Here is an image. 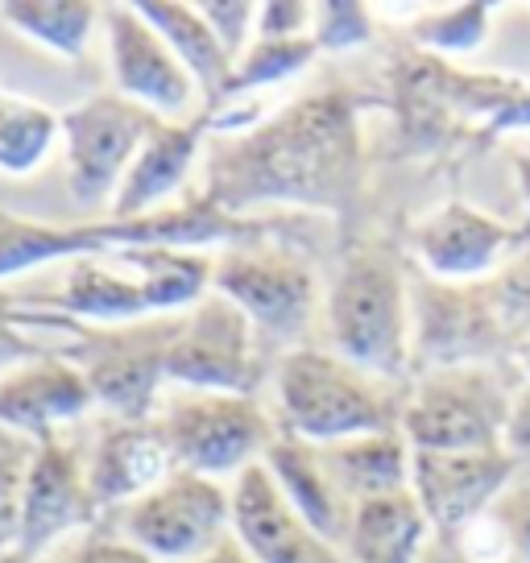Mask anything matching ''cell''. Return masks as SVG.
<instances>
[{
    "label": "cell",
    "instance_id": "obj_1",
    "mask_svg": "<svg viewBox=\"0 0 530 563\" xmlns=\"http://www.w3.org/2000/svg\"><path fill=\"white\" fill-rule=\"evenodd\" d=\"M365 150L356 104L344 88L302 96L249 133H232L208 154L203 199L229 216L262 203L349 211L361 195Z\"/></svg>",
    "mask_w": 530,
    "mask_h": 563
},
{
    "label": "cell",
    "instance_id": "obj_2",
    "mask_svg": "<svg viewBox=\"0 0 530 563\" xmlns=\"http://www.w3.org/2000/svg\"><path fill=\"white\" fill-rule=\"evenodd\" d=\"M274 220L229 216L212 199L191 195L183 203L137 216V220H96V224H34L0 216V278H18L30 269L79 257H117L124 249H195L203 245H253L274 236Z\"/></svg>",
    "mask_w": 530,
    "mask_h": 563
},
{
    "label": "cell",
    "instance_id": "obj_3",
    "mask_svg": "<svg viewBox=\"0 0 530 563\" xmlns=\"http://www.w3.org/2000/svg\"><path fill=\"white\" fill-rule=\"evenodd\" d=\"M269 382L278 398L283 435L302 443L328 448L356 435L398 431L402 402L382 394L377 377L349 365L336 352L299 344L269 361Z\"/></svg>",
    "mask_w": 530,
    "mask_h": 563
},
{
    "label": "cell",
    "instance_id": "obj_4",
    "mask_svg": "<svg viewBox=\"0 0 530 563\" xmlns=\"http://www.w3.org/2000/svg\"><path fill=\"white\" fill-rule=\"evenodd\" d=\"M328 340L349 365L377 382L410 373V290L407 269L382 249H353L336 265L328 290Z\"/></svg>",
    "mask_w": 530,
    "mask_h": 563
},
{
    "label": "cell",
    "instance_id": "obj_5",
    "mask_svg": "<svg viewBox=\"0 0 530 563\" xmlns=\"http://www.w3.org/2000/svg\"><path fill=\"white\" fill-rule=\"evenodd\" d=\"M410 290V369L506 365L518 335L501 316L494 278L443 282L431 274L407 278Z\"/></svg>",
    "mask_w": 530,
    "mask_h": 563
},
{
    "label": "cell",
    "instance_id": "obj_6",
    "mask_svg": "<svg viewBox=\"0 0 530 563\" xmlns=\"http://www.w3.org/2000/svg\"><path fill=\"white\" fill-rule=\"evenodd\" d=\"M514 394L518 386H510L497 365L427 369L402 398L398 431L410 443V452L501 448Z\"/></svg>",
    "mask_w": 530,
    "mask_h": 563
},
{
    "label": "cell",
    "instance_id": "obj_7",
    "mask_svg": "<svg viewBox=\"0 0 530 563\" xmlns=\"http://www.w3.org/2000/svg\"><path fill=\"white\" fill-rule=\"evenodd\" d=\"M166 452L175 468L199 476H236L249 464H262L265 448L274 443V419L265 415L253 398L241 394H203V389H183L166 398L154 415Z\"/></svg>",
    "mask_w": 530,
    "mask_h": 563
},
{
    "label": "cell",
    "instance_id": "obj_8",
    "mask_svg": "<svg viewBox=\"0 0 530 563\" xmlns=\"http://www.w3.org/2000/svg\"><path fill=\"white\" fill-rule=\"evenodd\" d=\"M212 290L241 307L257 340L274 344L278 356L299 349L319 307L316 269L283 245H232L212 265Z\"/></svg>",
    "mask_w": 530,
    "mask_h": 563
},
{
    "label": "cell",
    "instance_id": "obj_9",
    "mask_svg": "<svg viewBox=\"0 0 530 563\" xmlns=\"http://www.w3.org/2000/svg\"><path fill=\"white\" fill-rule=\"evenodd\" d=\"M232 534V493L212 476L175 468L121 510V543L150 563H191Z\"/></svg>",
    "mask_w": 530,
    "mask_h": 563
},
{
    "label": "cell",
    "instance_id": "obj_10",
    "mask_svg": "<svg viewBox=\"0 0 530 563\" xmlns=\"http://www.w3.org/2000/svg\"><path fill=\"white\" fill-rule=\"evenodd\" d=\"M265 373H269L265 349L241 307L208 290L191 311H183V323L166 352V382L203 394L253 398Z\"/></svg>",
    "mask_w": 530,
    "mask_h": 563
},
{
    "label": "cell",
    "instance_id": "obj_11",
    "mask_svg": "<svg viewBox=\"0 0 530 563\" xmlns=\"http://www.w3.org/2000/svg\"><path fill=\"white\" fill-rule=\"evenodd\" d=\"M183 316H158L124 328L84 332V344L67 356L88 377L96 406L117 415V422H150L158 415V394L166 382V352Z\"/></svg>",
    "mask_w": 530,
    "mask_h": 563
},
{
    "label": "cell",
    "instance_id": "obj_12",
    "mask_svg": "<svg viewBox=\"0 0 530 563\" xmlns=\"http://www.w3.org/2000/svg\"><path fill=\"white\" fill-rule=\"evenodd\" d=\"M158 124L154 112L129 104L117 91L91 96L71 112H63V162H67V191L84 208L112 203L129 162L137 158L142 141Z\"/></svg>",
    "mask_w": 530,
    "mask_h": 563
},
{
    "label": "cell",
    "instance_id": "obj_13",
    "mask_svg": "<svg viewBox=\"0 0 530 563\" xmlns=\"http://www.w3.org/2000/svg\"><path fill=\"white\" fill-rule=\"evenodd\" d=\"M514 464L506 448L481 452H410V493L423 510L431 534L456 539L477 518L494 510V501L510 489Z\"/></svg>",
    "mask_w": 530,
    "mask_h": 563
},
{
    "label": "cell",
    "instance_id": "obj_14",
    "mask_svg": "<svg viewBox=\"0 0 530 563\" xmlns=\"http://www.w3.org/2000/svg\"><path fill=\"white\" fill-rule=\"evenodd\" d=\"M100 25H104L117 96L154 112L158 121H183L199 88L175 58V51L162 42L158 30L137 13V4H108L100 13Z\"/></svg>",
    "mask_w": 530,
    "mask_h": 563
},
{
    "label": "cell",
    "instance_id": "obj_15",
    "mask_svg": "<svg viewBox=\"0 0 530 563\" xmlns=\"http://www.w3.org/2000/svg\"><path fill=\"white\" fill-rule=\"evenodd\" d=\"M96 514L100 510L88 493V476H84L71 448L54 435L37 440L25 485H21L18 551L37 560L54 543L96 527Z\"/></svg>",
    "mask_w": 530,
    "mask_h": 563
},
{
    "label": "cell",
    "instance_id": "obj_16",
    "mask_svg": "<svg viewBox=\"0 0 530 563\" xmlns=\"http://www.w3.org/2000/svg\"><path fill=\"white\" fill-rule=\"evenodd\" d=\"M232 539L253 563H349L344 551L323 543L299 514L286 506L265 464H249L232 481Z\"/></svg>",
    "mask_w": 530,
    "mask_h": 563
},
{
    "label": "cell",
    "instance_id": "obj_17",
    "mask_svg": "<svg viewBox=\"0 0 530 563\" xmlns=\"http://www.w3.org/2000/svg\"><path fill=\"white\" fill-rule=\"evenodd\" d=\"M522 245H530V224L510 229L464 199L443 203L435 216H427L423 224L410 232L415 257L423 262L431 278L443 282H481L501 253Z\"/></svg>",
    "mask_w": 530,
    "mask_h": 563
},
{
    "label": "cell",
    "instance_id": "obj_18",
    "mask_svg": "<svg viewBox=\"0 0 530 563\" xmlns=\"http://www.w3.org/2000/svg\"><path fill=\"white\" fill-rule=\"evenodd\" d=\"M91 406L96 398L88 389V377L58 352L0 373V427L34 443L54 435V427L88 415Z\"/></svg>",
    "mask_w": 530,
    "mask_h": 563
},
{
    "label": "cell",
    "instance_id": "obj_19",
    "mask_svg": "<svg viewBox=\"0 0 530 563\" xmlns=\"http://www.w3.org/2000/svg\"><path fill=\"white\" fill-rule=\"evenodd\" d=\"M203 145V124L195 121H158L142 141L137 158L129 162L121 187L108 203L112 220H137L150 211L170 208V199L183 191V183L191 178V166L199 162Z\"/></svg>",
    "mask_w": 530,
    "mask_h": 563
},
{
    "label": "cell",
    "instance_id": "obj_20",
    "mask_svg": "<svg viewBox=\"0 0 530 563\" xmlns=\"http://www.w3.org/2000/svg\"><path fill=\"white\" fill-rule=\"evenodd\" d=\"M170 473H175V460L166 452L154 419L112 422L84 468L96 510H124L154 485H162Z\"/></svg>",
    "mask_w": 530,
    "mask_h": 563
},
{
    "label": "cell",
    "instance_id": "obj_21",
    "mask_svg": "<svg viewBox=\"0 0 530 563\" xmlns=\"http://www.w3.org/2000/svg\"><path fill=\"white\" fill-rule=\"evenodd\" d=\"M262 464L265 473L274 476L286 506L299 514L323 543L344 547V534H349V522H353V501H344V493L332 485L316 443H302L295 435L278 431L274 443L265 448Z\"/></svg>",
    "mask_w": 530,
    "mask_h": 563
},
{
    "label": "cell",
    "instance_id": "obj_22",
    "mask_svg": "<svg viewBox=\"0 0 530 563\" xmlns=\"http://www.w3.org/2000/svg\"><path fill=\"white\" fill-rule=\"evenodd\" d=\"M58 316L91 323V328H124L158 319L145 302L142 282L133 278L117 257H79L67 262V278L54 295Z\"/></svg>",
    "mask_w": 530,
    "mask_h": 563
},
{
    "label": "cell",
    "instance_id": "obj_23",
    "mask_svg": "<svg viewBox=\"0 0 530 563\" xmlns=\"http://www.w3.org/2000/svg\"><path fill=\"white\" fill-rule=\"evenodd\" d=\"M427 539H431V527L415 493L407 489L356 501L340 551L349 563H419Z\"/></svg>",
    "mask_w": 530,
    "mask_h": 563
},
{
    "label": "cell",
    "instance_id": "obj_24",
    "mask_svg": "<svg viewBox=\"0 0 530 563\" xmlns=\"http://www.w3.org/2000/svg\"><path fill=\"white\" fill-rule=\"evenodd\" d=\"M319 460L332 476V485L344 493V501H369L389 493L410 489V443L402 431H382V435H356L319 448Z\"/></svg>",
    "mask_w": 530,
    "mask_h": 563
},
{
    "label": "cell",
    "instance_id": "obj_25",
    "mask_svg": "<svg viewBox=\"0 0 530 563\" xmlns=\"http://www.w3.org/2000/svg\"><path fill=\"white\" fill-rule=\"evenodd\" d=\"M154 30L162 34V42L175 51V58L187 67V75L195 79V88L203 96V104L212 108L229 96L232 84V63L229 51L216 42V34L208 30V21L199 18L195 4H183V0H142L137 4Z\"/></svg>",
    "mask_w": 530,
    "mask_h": 563
},
{
    "label": "cell",
    "instance_id": "obj_26",
    "mask_svg": "<svg viewBox=\"0 0 530 563\" xmlns=\"http://www.w3.org/2000/svg\"><path fill=\"white\" fill-rule=\"evenodd\" d=\"M117 262L142 282L145 302L154 316H175L191 311L195 302L212 290L216 257L195 253V249H124Z\"/></svg>",
    "mask_w": 530,
    "mask_h": 563
},
{
    "label": "cell",
    "instance_id": "obj_27",
    "mask_svg": "<svg viewBox=\"0 0 530 563\" xmlns=\"http://www.w3.org/2000/svg\"><path fill=\"white\" fill-rule=\"evenodd\" d=\"M100 4L91 0H4L0 21L21 37L37 42L58 58H84L91 34L100 25Z\"/></svg>",
    "mask_w": 530,
    "mask_h": 563
},
{
    "label": "cell",
    "instance_id": "obj_28",
    "mask_svg": "<svg viewBox=\"0 0 530 563\" xmlns=\"http://www.w3.org/2000/svg\"><path fill=\"white\" fill-rule=\"evenodd\" d=\"M63 117L18 91H0V175L25 178L42 170L58 145Z\"/></svg>",
    "mask_w": 530,
    "mask_h": 563
},
{
    "label": "cell",
    "instance_id": "obj_29",
    "mask_svg": "<svg viewBox=\"0 0 530 563\" xmlns=\"http://www.w3.org/2000/svg\"><path fill=\"white\" fill-rule=\"evenodd\" d=\"M316 54L319 51L311 37H257V42H249L245 54L232 67L229 96H257L262 88H274V84L311 67Z\"/></svg>",
    "mask_w": 530,
    "mask_h": 563
},
{
    "label": "cell",
    "instance_id": "obj_30",
    "mask_svg": "<svg viewBox=\"0 0 530 563\" xmlns=\"http://www.w3.org/2000/svg\"><path fill=\"white\" fill-rule=\"evenodd\" d=\"M407 37L415 51L435 54L443 63L452 54H473L489 37V4L468 0V4H448L435 13H423L407 25Z\"/></svg>",
    "mask_w": 530,
    "mask_h": 563
},
{
    "label": "cell",
    "instance_id": "obj_31",
    "mask_svg": "<svg viewBox=\"0 0 530 563\" xmlns=\"http://www.w3.org/2000/svg\"><path fill=\"white\" fill-rule=\"evenodd\" d=\"M307 37L316 42V51L323 54H344L365 46L373 37V18L365 4L356 0H323V4H311V30Z\"/></svg>",
    "mask_w": 530,
    "mask_h": 563
},
{
    "label": "cell",
    "instance_id": "obj_32",
    "mask_svg": "<svg viewBox=\"0 0 530 563\" xmlns=\"http://www.w3.org/2000/svg\"><path fill=\"white\" fill-rule=\"evenodd\" d=\"M30 456H34V440L0 427V551L18 547L21 485L30 473Z\"/></svg>",
    "mask_w": 530,
    "mask_h": 563
},
{
    "label": "cell",
    "instance_id": "obj_33",
    "mask_svg": "<svg viewBox=\"0 0 530 563\" xmlns=\"http://www.w3.org/2000/svg\"><path fill=\"white\" fill-rule=\"evenodd\" d=\"M199 9V18L208 21V30L216 34V42L229 51V58L236 63L249 46V30H253V21H257V4H249V0H203V4H195Z\"/></svg>",
    "mask_w": 530,
    "mask_h": 563
},
{
    "label": "cell",
    "instance_id": "obj_34",
    "mask_svg": "<svg viewBox=\"0 0 530 563\" xmlns=\"http://www.w3.org/2000/svg\"><path fill=\"white\" fill-rule=\"evenodd\" d=\"M494 527L501 530V539L510 547L514 563H530V485H510L494 501Z\"/></svg>",
    "mask_w": 530,
    "mask_h": 563
},
{
    "label": "cell",
    "instance_id": "obj_35",
    "mask_svg": "<svg viewBox=\"0 0 530 563\" xmlns=\"http://www.w3.org/2000/svg\"><path fill=\"white\" fill-rule=\"evenodd\" d=\"M494 290L510 332L518 335L522 328H530V249L514 265H506L501 278H494Z\"/></svg>",
    "mask_w": 530,
    "mask_h": 563
},
{
    "label": "cell",
    "instance_id": "obj_36",
    "mask_svg": "<svg viewBox=\"0 0 530 563\" xmlns=\"http://www.w3.org/2000/svg\"><path fill=\"white\" fill-rule=\"evenodd\" d=\"M253 30H257V37H307L311 4H302V0H265V4H257Z\"/></svg>",
    "mask_w": 530,
    "mask_h": 563
},
{
    "label": "cell",
    "instance_id": "obj_37",
    "mask_svg": "<svg viewBox=\"0 0 530 563\" xmlns=\"http://www.w3.org/2000/svg\"><path fill=\"white\" fill-rule=\"evenodd\" d=\"M51 349H42L37 340L18 328V316L13 311H0V373H9L13 365H25L34 356H46Z\"/></svg>",
    "mask_w": 530,
    "mask_h": 563
},
{
    "label": "cell",
    "instance_id": "obj_38",
    "mask_svg": "<svg viewBox=\"0 0 530 563\" xmlns=\"http://www.w3.org/2000/svg\"><path fill=\"white\" fill-rule=\"evenodd\" d=\"M104 547H108V539H100L96 527H91V530L71 534V539H63V543H54L51 551H42L34 563H100L104 560Z\"/></svg>",
    "mask_w": 530,
    "mask_h": 563
},
{
    "label": "cell",
    "instance_id": "obj_39",
    "mask_svg": "<svg viewBox=\"0 0 530 563\" xmlns=\"http://www.w3.org/2000/svg\"><path fill=\"white\" fill-rule=\"evenodd\" d=\"M501 448H506L510 456H530V386H518V394H514Z\"/></svg>",
    "mask_w": 530,
    "mask_h": 563
},
{
    "label": "cell",
    "instance_id": "obj_40",
    "mask_svg": "<svg viewBox=\"0 0 530 563\" xmlns=\"http://www.w3.org/2000/svg\"><path fill=\"white\" fill-rule=\"evenodd\" d=\"M419 563H477V560H468L464 551H460L456 539H443V534H431L423 547V560Z\"/></svg>",
    "mask_w": 530,
    "mask_h": 563
},
{
    "label": "cell",
    "instance_id": "obj_41",
    "mask_svg": "<svg viewBox=\"0 0 530 563\" xmlns=\"http://www.w3.org/2000/svg\"><path fill=\"white\" fill-rule=\"evenodd\" d=\"M191 563H253V555H249L245 547L236 543V539H224V543L216 547V551H208V555H203V560H191Z\"/></svg>",
    "mask_w": 530,
    "mask_h": 563
},
{
    "label": "cell",
    "instance_id": "obj_42",
    "mask_svg": "<svg viewBox=\"0 0 530 563\" xmlns=\"http://www.w3.org/2000/svg\"><path fill=\"white\" fill-rule=\"evenodd\" d=\"M100 563H150V560H145L142 551H133L129 543H108L104 560H100Z\"/></svg>",
    "mask_w": 530,
    "mask_h": 563
},
{
    "label": "cell",
    "instance_id": "obj_43",
    "mask_svg": "<svg viewBox=\"0 0 530 563\" xmlns=\"http://www.w3.org/2000/svg\"><path fill=\"white\" fill-rule=\"evenodd\" d=\"M514 175H518V191H522V203L530 208V154H514Z\"/></svg>",
    "mask_w": 530,
    "mask_h": 563
},
{
    "label": "cell",
    "instance_id": "obj_44",
    "mask_svg": "<svg viewBox=\"0 0 530 563\" xmlns=\"http://www.w3.org/2000/svg\"><path fill=\"white\" fill-rule=\"evenodd\" d=\"M514 365H518V369H522V373L530 377V335H527V340H518V352H514Z\"/></svg>",
    "mask_w": 530,
    "mask_h": 563
},
{
    "label": "cell",
    "instance_id": "obj_45",
    "mask_svg": "<svg viewBox=\"0 0 530 563\" xmlns=\"http://www.w3.org/2000/svg\"><path fill=\"white\" fill-rule=\"evenodd\" d=\"M0 563H34L25 551H18V547H9V551H0Z\"/></svg>",
    "mask_w": 530,
    "mask_h": 563
}]
</instances>
